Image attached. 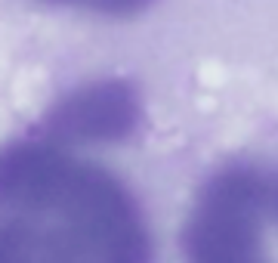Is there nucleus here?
<instances>
[{
    "mask_svg": "<svg viewBox=\"0 0 278 263\" xmlns=\"http://www.w3.org/2000/svg\"><path fill=\"white\" fill-rule=\"evenodd\" d=\"M266 195L250 177L216 180L185 226L189 263H259V226Z\"/></svg>",
    "mask_w": 278,
    "mask_h": 263,
    "instance_id": "nucleus-2",
    "label": "nucleus"
},
{
    "mask_svg": "<svg viewBox=\"0 0 278 263\" xmlns=\"http://www.w3.org/2000/svg\"><path fill=\"white\" fill-rule=\"evenodd\" d=\"M272 214L278 217V189H275V195H272Z\"/></svg>",
    "mask_w": 278,
    "mask_h": 263,
    "instance_id": "nucleus-3",
    "label": "nucleus"
},
{
    "mask_svg": "<svg viewBox=\"0 0 278 263\" xmlns=\"http://www.w3.org/2000/svg\"><path fill=\"white\" fill-rule=\"evenodd\" d=\"M4 195L62 263H152L133 201L108 177L62 167L10 170Z\"/></svg>",
    "mask_w": 278,
    "mask_h": 263,
    "instance_id": "nucleus-1",
    "label": "nucleus"
}]
</instances>
